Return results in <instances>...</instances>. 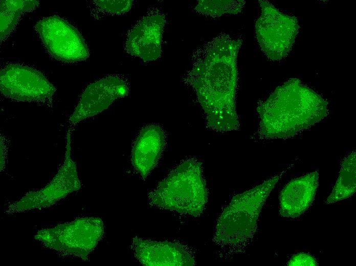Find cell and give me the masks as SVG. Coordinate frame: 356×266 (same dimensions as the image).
<instances>
[{
	"label": "cell",
	"instance_id": "6da1fadb",
	"mask_svg": "<svg viewBox=\"0 0 356 266\" xmlns=\"http://www.w3.org/2000/svg\"><path fill=\"white\" fill-rule=\"evenodd\" d=\"M241 45V39L219 35L197 51L184 77L195 93L207 126L216 131L237 130L240 126L236 96Z\"/></svg>",
	"mask_w": 356,
	"mask_h": 266
},
{
	"label": "cell",
	"instance_id": "7a4b0ae2",
	"mask_svg": "<svg viewBox=\"0 0 356 266\" xmlns=\"http://www.w3.org/2000/svg\"><path fill=\"white\" fill-rule=\"evenodd\" d=\"M258 133L264 139L294 137L321 121L329 113L327 102L299 79L278 86L257 107Z\"/></svg>",
	"mask_w": 356,
	"mask_h": 266
},
{
	"label": "cell",
	"instance_id": "3957f363",
	"mask_svg": "<svg viewBox=\"0 0 356 266\" xmlns=\"http://www.w3.org/2000/svg\"><path fill=\"white\" fill-rule=\"evenodd\" d=\"M202 163L190 158L174 168L148 194L154 207L197 217L208 202Z\"/></svg>",
	"mask_w": 356,
	"mask_h": 266
},
{
	"label": "cell",
	"instance_id": "277c9868",
	"mask_svg": "<svg viewBox=\"0 0 356 266\" xmlns=\"http://www.w3.org/2000/svg\"><path fill=\"white\" fill-rule=\"evenodd\" d=\"M286 169L261 184L233 197L219 216L214 241L223 246H245L253 238L261 209Z\"/></svg>",
	"mask_w": 356,
	"mask_h": 266
},
{
	"label": "cell",
	"instance_id": "5b68a950",
	"mask_svg": "<svg viewBox=\"0 0 356 266\" xmlns=\"http://www.w3.org/2000/svg\"><path fill=\"white\" fill-rule=\"evenodd\" d=\"M98 217H82L39 231L35 238L46 247L66 255L87 259L104 234Z\"/></svg>",
	"mask_w": 356,
	"mask_h": 266
},
{
	"label": "cell",
	"instance_id": "8992f818",
	"mask_svg": "<svg viewBox=\"0 0 356 266\" xmlns=\"http://www.w3.org/2000/svg\"><path fill=\"white\" fill-rule=\"evenodd\" d=\"M261 13L255 25L259 46L272 60H280L287 56L300 28L297 18L282 13L267 1H259Z\"/></svg>",
	"mask_w": 356,
	"mask_h": 266
},
{
	"label": "cell",
	"instance_id": "52a82bcc",
	"mask_svg": "<svg viewBox=\"0 0 356 266\" xmlns=\"http://www.w3.org/2000/svg\"><path fill=\"white\" fill-rule=\"evenodd\" d=\"M81 187L75 162L71 157V133L66 136L64 161L58 171L44 187L26 194L8 206L9 213L49 207Z\"/></svg>",
	"mask_w": 356,
	"mask_h": 266
},
{
	"label": "cell",
	"instance_id": "ba28073f",
	"mask_svg": "<svg viewBox=\"0 0 356 266\" xmlns=\"http://www.w3.org/2000/svg\"><path fill=\"white\" fill-rule=\"evenodd\" d=\"M48 52L57 60L73 63L86 60L89 50L78 31L66 20L51 16L39 20L35 26Z\"/></svg>",
	"mask_w": 356,
	"mask_h": 266
},
{
	"label": "cell",
	"instance_id": "9c48e42d",
	"mask_svg": "<svg viewBox=\"0 0 356 266\" xmlns=\"http://www.w3.org/2000/svg\"><path fill=\"white\" fill-rule=\"evenodd\" d=\"M0 88L5 97L18 101L46 103L56 88L40 71L28 66L9 64L1 69Z\"/></svg>",
	"mask_w": 356,
	"mask_h": 266
},
{
	"label": "cell",
	"instance_id": "30bf717a",
	"mask_svg": "<svg viewBox=\"0 0 356 266\" xmlns=\"http://www.w3.org/2000/svg\"><path fill=\"white\" fill-rule=\"evenodd\" d=\"M129 92L127 82L119 76H108L91 83L82 93L69 123L75 125L97 115L108 108L116 99L127 96Z\"/></svg>",
	"mask_w": 356,
	"mask_h": 266
},
{
	"label": "cell",
	"instance_id": "8fae6325",
	"mask_svg": "<svg viewBox=\"0 0 356 266\" xmlns=\"http://www.w3.org/2000/svg\"><path fill=\"white\" fill-rule=\"evenodd\" d=\"M165 23L163 13L158 11L148 12L128 32L125 46L126 52L145 61L159 58Z\"/></svg>",
	"mask_w": 356,
	"mask_h": 266
},
{
	"label": "cell",
	"instance_id": "7c38bea8",
	"mask_svg": "<svg viewBox=\"0 0 356 266\" xmlns=\"http://www.w3.org/2000/svg\"><path fill=\"white\" fill-rule=\"evenodd\" d=\"M132 249L135 257L144 265H193L195 262L191 252L185 246L168 241H156L133 238Z\"/></svg>",
	"mask_w": 356,
	"mask_h": 266
},
{
	"label": "cell",
	"instance_id": "4fadbf2b",
	"mask_svg": "<svg viewBox=\"0 0 356 266\" xmlns=\"http://www.w3.org/2000/svg\"><path fill=\"white\" fill-rule=\"evenodd\" d=\"M165 145V133L160 126L150 124L140 130L132 146L131 161L143 179H145L156 166Z\"/></svg>",
	"mask_w": 356,
	"mask_h": 266
},
{
	"label": "cell",
	"instance_id": "5bb4252c",
	"mask_svg": "<svg viewBox=\"0 0 356 266\" xmlns=\"http://www.w3.org/2000/svg\"><path fill=\"white\" fill-rule=\"evenodd\" d=\"M318 184V171L294 179L287 183L279 196L281 215L295 218L304 213L314 199Z\"/></svg>",
	"mask_w": 356,
	"mask_h": 266
},
{
	"label": "cell",
	"instance_id": "9a60e30c",
	"mask_svg": "<svg viewBox=\"0 0 356 266\" xmlns=\"http://www.w3.org/2000/svg\"><path fill=\"white\" fill-rule=\"evenodd\" d=\"M355 151H352L343 160L339 175L326 204L348 198L356 191Z\"/></svg>",
	"mask_w": 356,
	"mask_h": 266
},
{
	"label": "cell",
	"instance_id": "2e32d148",
	"mask_svg": "<svg viewBox=\"0 0 356 266\" xmlns=\"http://www.w3.org/2000/svg\"><path fill=\"white\" fill-rule=\"evenodd\" d=\"M39 2L32 0L1 1V40L7 38L16 26L21 15L37 8Z\"/></svg>",
	"mask_w": 356,
	"mask_h": 266
},
{
	"label": "cell",
	"instance_id": "e0dca14e",
	"mask_svg": "<svg viewBox=\"0 0 356 266\" xmlns=\"http://www.w3.org/2000/svg\"><path fill=\"white\" fill-rule=\"evenodd\" d=\"M197 2L195 11L212 17H220L225 14H236L241 11L245 3L243 1L234 0H200Z\"/></svg>",
	"mask_w": 356,
	"mask_h": 266
},
{
	"label": "cell",
	"instance_id": "ac0fdd59",
	"mask_svg": "<svg viewBox=\"0 0 356 266\" xmlns=\"http://www.w3.org/2000/svg\"><path fill=\"white\" fill-rule=\"evenodd\" d=\"M94 2L96 6L100 10L112 15L124 14L130 11L133 5V1L130 0H99Z\"/></svg>",
	"mask_w": 356,
	"mask_h": 266
},
{
	"label": "cell",
	"instance_id": "d6986e66",
	"mask_svg": "<svg viewBox=\"0 0 356 266\" xmlns=\"http://www.w3.org/2000/svg\"><path fill=\"white\" fill-rule=\"evenodd\" d=\"M287 264V265L290 266H315L318 265L316 259L313 256L303 252L295 254L291 257Z\"/></svg>",
	"mask_w": 356,
	"mask_h": 266
}]
</instances>
